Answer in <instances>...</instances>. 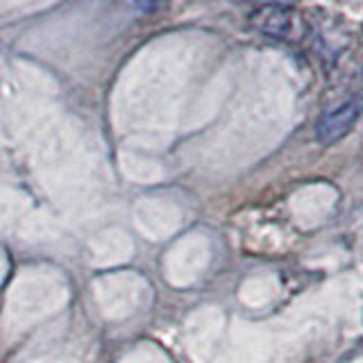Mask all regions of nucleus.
<instances>
[{"label": "nucleus", "instance_id": "obj_2", "mask_svg": "<svg viewBox=\"0 0 363 363\" xmlns=\"http://www.w3.org/2000/svg\"><path fill=\"white\" fill-rule=\"evenodd\" d=\"M252 28L272 39H286L293 30V9L289 5H259L250 14Z\"/></svg>", "mask_w": 363, "mask_h": 363}, {"label": "nucleus", "instance_id": "obj_3", "mask_svg": "<svg viewBox=\"0 0 363 363\" xmlns=\"http://www.w3.org/2000/svg\"><path fill=\"white\" fill-rule=\"evenodd\" d=\"M357 100L363 105V79H361V89H359V96H357Z\"/></svg>", "mask_w": 363, "mask_h": 363}, {"label": "nucleus", "instance_id": "obj_1", "mask_svg": "<svg viewBox=\"0 0 363 363\" xmlns=\"http://www.w3.org/2000/svg\"><path fill=\"white\" fill-rule=\"evenodd\" d=\"M363 113V105L357 98H350L340 105L332 107L325 111L315 123V139L323 145H336L338 141H343L345 136L352 132V128L357 125L359 116Z\"/></svg>", "mask_w": 363, "mask_h": 363}]
</instances>
